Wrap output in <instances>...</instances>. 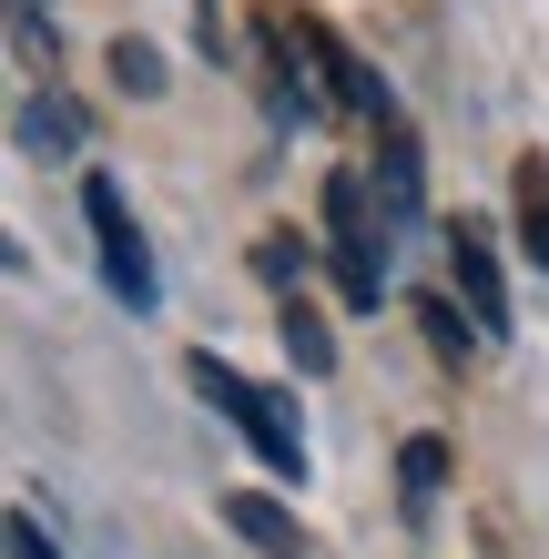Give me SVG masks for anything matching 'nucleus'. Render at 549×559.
Masks as SVG:
<instances>
[{
    "label": "nucleus",
    "mask_w": 549,
    "mask_h": 559,
    "mask_svg": "<svg viewBox=\"0 0 549 559\" xmlns=\"http://www.w3.org/2000/svg\"><path fill=\"white\" fill-rule=\"evenodd\" d=\"M193 386H204V397L235 417V438L265 457L275 478H306V438H296V407L275 397V386H254V377H235L224 367V356H193Z\"/></svg>",
    "instance_id": "1"
},
{
    "label": "nucleus",
    "mask_w": 549,
    "mask_h": 559,
    "mask_svg": "<svg viewBox=\"0 0 549 559\" xmlns=\"http://www.w3.org/2000/svg\"><path fill=\"white\" fill-rule=\"evenodd\" d=\"M326 265L346 285V306H377L386 295V224H377L367 174H326Z\"/></svg>",
    "instance_id": "2"
},
{
    "label": "nucleus",
    "mask_w": 549,
    "mask_h": 559,
    "mask_svg": "<svg viewBox=\"0 0 549 559\" xmlns=\"http://www.w3.org/2000/svg\"><path fill=\"white\" fill-rule=\"evenodd\" d=\"M82 224H92V245H103V285L143 316L153 306V245H143V224H133L112 174H82Z\"/></svg>",
    "instance_id": "3"
},
{
    "label": "nucleus",
    "mask_w": 549,
    "mask_h": 559,
    "mask_svg": "<svg viewBox=\"0 0 549 559\" xmlns=\"http://www.w3.org/2000/svg\"><path fill=\"white\" fill-rule=\"evenodd\" d=\"M447 265H458V295H468V325L478 336H509V285H499V254L478 224H458V245H447Z\"/></svg>",
    "instance_id": "4"
},
{
    "label": "nucleus",
    "mask_w": 549,
    "mask_h": 559,
    "mask_svg": "<svg viewBox=\"0 0 549 559\" xmlns=\"http://www.w3.org/2000/svg\"><path fill=\"white\" fill-rule=\"evenodd\" d=\"M224 519H235V530L265 549V559H306V530H296L275 499H254V488H235V499H224Z\"/></svg>",
    "instance_id": "5"
},
{
    "label": "nucleus",
    "mask_w": 549,
    "mask_h": 559,
    "mask_svg": "<svg viewBox=\"0 0 549 559\" xmlns=\"http://www.w3.org/2000/svg\"><path fill=\"white\" fill-rule=\"evenodd\" d=\"M377 193H386V224H417V204H428V193H417V133H407V122H386V174H377Z\"/></svg>",
    "instance_id": "6"
},
{
    "label": "nucleus",
    "mask_w": 549,
    "mask_h": 559,
    "mask_svg": "<svg viewBox=\"0 0 549 559\" xmlns=\"http://www.w3.org/2000/svg\"><path fill=\"white\" fill-rule=\"evenodd\" d=\"M397 488H407V509H428L438 488H447V448H438V438H407V448H397Z\"/></svg>",
    "instance_id": "7"
},
{
    "label": "nucleus",
    "mask_w": 549,
    "mask_h": 559,
    "mask_svg": "<svg viewBox=\"0 0 549 559\" xmlns=\"http://www.w3.org/2000/svg\"><path fill=\"white\" fill-rule=\"evenodd\" d=\"M112 82L133 92V103H164V51H153V41H133V31H122V41H112Z\"/></svg>",
    "instance_id": "8"
},
{
    "label": "nucleus",
    "mask_w": 549,
    "mask_h": 559,
    "mask_svg": "<svg viewBox=\"0 0 549 559\" xmlns=\"http://www.w3.org/2000/svg\"><path fill=\"white\" fill-rule=\"evenodd\" d=\"M285 346H296V367H306V377H326V367H336L326 316H315V306H296V295H285Z\"/></svg>",
    "instance_id": "9"
},
{
    "label": "nucleus",
    "mask_w": 549,
    "mask_h": 559,
    "mask_svg": "<svg viewBox=\"0 0 549 559\" xmlns=\"http://www.w3.org/2000/svg\"><path fill=\"white\" fill-rule=\"evenodd\" d=\"M520 245L549 265V163H539V153L520 163Z\"/></svg>",
    "instance_id": "10"
},
{
    "label": "nucleus",
    "mask_w": 549,
    "mask_h": 559,
    "mask_svg": "<svg viewBox=\"0 0 549 559\" xmlns=\"http://www.w3.org/2000/svg\"><path fill=\"white\" fill-rule=\"evenodd\" d=\"M417 325H428V346L447 356V367L468 356V325H458V306H447V295H428V306H417Z\"/></svg>",
    "instance_id": "11"
},
{
    "label": "nucleus",
    "mask_w": 549,
    "mask_h": 559,
    "mask_svg": "<svg viewBox=\"0 0 549 559\" xmlns=\"http://www.w3.org/2000/svg\"><path fill=\"white\" fill-rule=\"evenodd\" d=\"M254 275H265V285H296L306 275V245L296 235H265V245H254Z\"/></svg>",
    "instance_id": "12"
},
{
    "label": "nucleus",
    "mask_w": 549,
    "mask_h": 559,
    "mask_svg": "<svg viewBox=\"0 0 549 559\" xmlns=\"http://www.w3.org/2000/svg\"><path fill=\"white\" fill-rule=\"evenodd\" d=\"M21 133H31V143H51V153H61V143H72V112H51V103H31V122H21Z\"/></svg>",
    "instance_id": "13"
},
{
    "label": "nucleus",
    "mask_w": 549,
    "mask_h": 559,
    "mask_svg": "<svg viewBox=\"0 0 549 559\" xmlns=\"http://www.w3.org/2000/svg\"><path fill=\"white\" fill-rule=\"evenodd\" d=\"M11 559H61V549H51V539H41V519H31V509H21V519H11Z\"/></svg>",
    "instance_id": "14"
},
{
    "label": "nucleus",
    "mask_w": 549,
    "mask_h": 559,
    "mask_svg": "<svg viewBox=\"0 0 549 559\" xmlns=\"http://www.w3.org/2000/svg\"><path fill=\"white\" fill-rule=\"evenodd\" d=\"M11 11H21V31H31V41H41V11H51V0H11Z\"/></svg>",
    "instance_id": "15"
}]
</instances>
